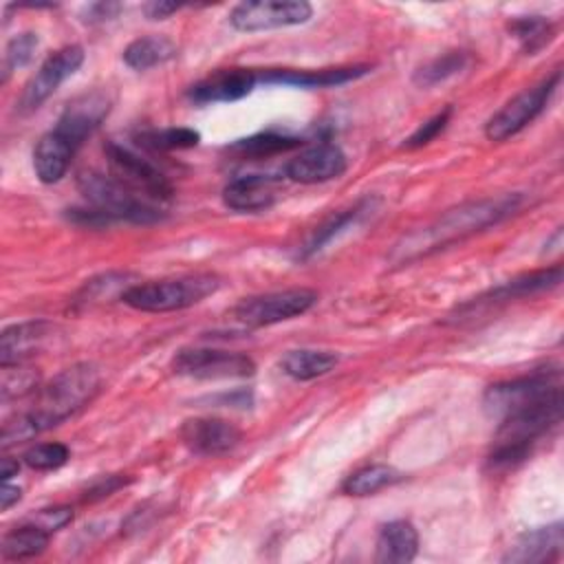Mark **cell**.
<instances>
[{"label":"cell","mask_w":564,"mask_h":564,"mask_svg":"<svg viewBox=\"0 0 564 564\" xmlns=\"http://www.w3.org/2000/svg\"><path fill=\"white\" fill-rule=\"evenodd\" d=\"M99 383V370L86 361L73 364L57 372L48 383L35 390V401L31 410L18 414L11 421H4L0 432L2 449L15 443H24L79 412L93 401Z\"/></svg>","instance_id":"obj_1"},{"label":"cell","mask_w":564,"mask_h":564,"mask_svg":"<svg viewBox=\"0 0 564 564\" xmlns=\"http://www.w3.org/2000/svg\"><path fill=\"white\" fill-rule=\"evenodd\" d=\"M522 203L520 194H502L496 198L469 200L454 209H447L427 227L403 236L399 245H394L392 260L394 262H410L421 256H427L436 249H443L452 242H458L476 231H482L509 214H513Z\"/></svg>","instance_id":"obj_2"},{"label":"cell","mask_w":564,"mask_h":564,"mask_svg":"<svg viewBox=\"0 0 564 564\" xmlns=\"http://www.w3.org/2000/svg\"><path fill=\"white\" fill-rule=\"evenodd\" d=\"M220 289L216 273H187L178 278H163L132 284L121 302L143 313H170L189 308Z\"/></svg>","instance_id":"obj_3"},{"label":"cell","mask_w":564,"mask_h":564,"mask_svg":"<svg viewBox=\"0 0 564 564\" xmlns=\"http://www.w3.org/2000/svg\"><path fill=\"white\" fill-rule=\"evenodd\" d=\"M77 187L88 200V207L97 209L110 223H134L150 225L163 218L161 209L150 205L145 198L128 189L115 176L101 174L97 170H84L77 174Z\"/></svg>","instance_id":"obj_4"},{"label":"cell","mask_w":564,"mask_h":564,"mask_svg":"<svg viewBox=\"0 0 564 564\" xmlns=\"http://www.w3.org/2000/svg\"><path fill=\"white\" fill-rule=\"evenodd\" d=\"M562 390L557 370H538L489 386L482 394V412L500 423Z\"/></svg>","instance_id":"obj_5"},{"label":"cell","mask_w":564,"mask_h":564,"mask_svg":"<svg viewBox=\"0 0 564 564\" xmlns=\"http://www.w3.org/2000/svg\"><path fill=\"white\" fill-rule=\"evenodd\" d=\"M317 302V293L313 289H284V291H271L262 295H251L240 300L231 308V317L249 328H262L278 322L293 319L297 315H304L313 304Z\"/></svg>","instance_id":"obj_6"},{"label":"cell","mask_w":564,"mask_h":564,"mask_svg":"<svg viewBox=\"0 0 564 564\" xmlns=\"http://www.w3.org/2000/svg\"><path fill=\"white\" fill-rule=\"evenodd\" d=\"M562 79V73L555 70L553 75H549L546 79H542L540 84L524 88L522 93H518L513 99H509L485 126V137L489 141H507L513 134H518L520 130H524L538 115H542V110L546 108L549 99L553 97V93L557 90Z\"/></svg>","instance_id":"obj_7"},{"label":"cell","mask_w":564,"mask_h":564,"mask_svg":"<svg viewBox=\"0 0 564 564\" xmlns=\"http://www.w3.org/2000/svg\"><path fill=\"white\" fill-rule=\"evenodd\" d=\"M172 372L189 379H245L256 372V364L245 352L183 348L172 359Z\"/></svg>","instance_id":"obj_8"},{"label":"cell","mask_w":564,"mask_h":564,"mask_svg":"<svg viewBox=\"0 0 564 564\" xmlns=\"http://www.w3.org/2000/svg\"><path fill=\"white\" fill-rule=\"evenodd\" d=\"M106 161L110 165L112 176L123 183L134 194H143L148 198L156 200H170L174 194L172 183L143 156L132 152L126 145H119L115 141H108L104 145Z\"/></svg>","instance_id":"obj_9"},{"label":"cell","mask_w":564,"mask_h":564,"mask_svg":"<svg viewBox=\"0 0 564 564\" xmlns=\"http://www.w3.org/2000/svg\"><path fill=\"white\" fill-rule=\"evenodd\" d=\"M313 7L304 0H253L240 2L229 13V24L236 31L253 33L308 22Z\"/></svg>","instance_id":"obj_10"},{"label":"cell","mask_w":564,"mask_h":564,"mask_svg":"<svg viewBox=\"0 0 564 564\" xmlns=\"http://www.w3.org/2000/svg\"><path fill=\"white\" fill-rule=\"evenodd\" d=\"M84 62V48L79 44H68L51 53L35 75L24 84V90L18 99V112L31 115L35 112L57 88L64 84Z\"/></svg>","instance_id":"obj_11"},{"label":"cell","mask_w":564,"mask_h":564,"mask_svg":"<svg viewBox=\"0 0 564 564\" xmlns=\"http://www.w3.org/2000/svg\"><path fill=\"white\" fill-rule=\"evenodd\" d=\"M181 438L185 447L198 456H223L238 447L242 434L234 423L225 419L198 416L187 419L181 425Z\"/></svg>","instance_id":"obj_12"},{"label":"cell","mask_w":564,"mask_h":564,"mask_svg":"<svg viewBox=\"0 0 564 564\" xmlns=\"http://www.w3.org/2000/svg\"><path fill=\"white\" fill-rule=\"evenodd\" d=\"M348 167L344 150L335 143H317L302 150L286 163V176L295 183L313 185L341 176Z\"/></svg>","instance_id":"obj_13"},{"label":"cell","mask_w":564,"mask_h":564,"mask_svg":"<svg viewBox=\"0 0 564 564\" xmlns=\"http://www.w3.org/2000/svg\"><path fill=\"white\" fill-rule=\"evenodd\" d=\"M258 84V73L249 68H227V70H216L209 77L196 82L189 90L187 97L189 101L198 106L207 104H229L247 97Z\"/></svg>","instance_id":"obj_14"},{"label":"cell","mask_w":564,"mask_h":564,"mask_svg":"<svg viewBox=\"0 0 564 564\" xmlns=\"http://www.w3.org/2000/svg\"><path fill=\"white\" fill-rule=\"evenodd\" d=\"M110 112V97L101 90H90L70 99L59 115L55 128L79 145L90 137Z\"/></svg>","instance_id":"obj_15"},{"label":"cell","mask_w":564,"mask_h":564,"mask_svg":"<svg viewBox=\"0 0 564 564\" xmlns=\"http://www.w3.org/2000/svg\"><path fill=\"white\" fill-rule=\"evenodd\" d=\"M370 73V66H339V68H319V70H293V68H275L258 73V84H275V86H295V88H330L355 82Z\"/></svg>","instance_id":"obj_16"},{"label":"cell","mask_w":564,"mask_h":564,"mask_svg":"<svg viewBox=\"0 0 564 564\" xmlns=\"http://www.w3.org/2000/svg\"><path fill=\"white\" fill-rule=\"evenodd\" d=\"M77 148H79V143L73 141L70 137H66L64 132H59L57 128H51L48 132H44L33 148L35 176L46 185L62 181Z\"/></svg>","instance_id":"obj_17"},{"label":"cell","mask_w":564,"mask_h":564,"mask_svg":"<svg viewBox=\"0 0 564 564\" xmlns=\"http://www.w3.org/2000/svg\"><path fill=\"white\" fill-rule=\"evenodd\" d=\"M53 330L55 326L44 319H31L7 326L0 335V366L26 361L31 355L46 346Z\"/></svg>","instance_id":"obj_18"},{"label":"cell","mask_w":564,"mask_h":564,"mask_svg":"<svg viewBox=\"0 0 564 564\" xmlns=\"http://www.w3.org/2000/svg\"><path fill=\"white\" fill-rule=\"evenodd\" d=\"M564 549V527L562 522H553L546 527H538L531 531H524L513 546H509L505 562H518V564H538V562H555L560 560Z\"/></svg>","instance_id":"obj_19"},{"label":"cell","mask_w":564,"mask_h":564,"mask_svg":"<svg viewBox=\"0 0 564 564\" xmlns=\"http://www.w3.org/2000/svg\"><path fill=\"white\" fill-rule=\"evenodd\" d=\"M278 178L267 174H249L229 181L223 187V203L234 212H260L275 203Z\"/></svg>","instance_id":"obj_20"},{"label":"cell","mask_w":564,"mask_h":564,"mask_svg":"<svg viewBox=\"0 0 564 564\" xmlns=\"http://www.w3.org/2000/svg\"><path fill=\"white\" fill-rule=\"evenodd\" d=\"M564 275L562 264H553L540 271H531V273H522L516 275L513 280L502 282L500 286L487 291L485 295H480L476 302L469 304H496V302H509V300H518V297H529V295H538L544 291H551L555 286H560Z\"/></svg>","instance_id":"obj_21"},{"label":"cell","mask_w":564,"mask_h":564,"mask_svg":"<svg viewBox=\"0 0 564 564\" xmlns=\"http://www.w3.org/2000/svg\"><path fill=\"white\" fill-rule=\"evenodd\" d=\"M419 533L408 520H390L381 524L377 533V553L379 564H405L416 557Z\"/></svg>","instance_id":"obj_22"},{"label":"cell","mask_w":564,"mask_h":564,"mask_svg":"<svg viewBox=\"0 0 564 564\" xmlns=\"http://www.w3.org/2000/svg\"><path fill=\"white\" fill-rule=\"evenodd\" d=\"M339 364V357L330 350L315 348H295L286 350L280 359V368L295 381H311L328 375Z\"/></svg>","instance_id":"obj_23"},{"label":"cell","mask_w":564,"mask_h":564,"mask_svg":"<svg viewBox=\"0 0 564 564\" xmlns=\"http://www.w3.org/2000/svg\"><path fill=\"white\" fill-rule=\"evenodd\" d=\"M176 55V44L163 35H145L132 40L123 48V62L134 70H148L170 62Z\"/></svg>","instance_id":"obj_24"},{"label":"cell","mask_w":564,"mask_h":564,"mask_svg":"<svg viewBox=\"0 0 564 564\" xmlns=\"http://www.w3.org/2000/svg\"><path fill=\"white\" fill-rule=\"evenodd\" d=\"M48 540H51V531L29 520L26 524L11 529L2 538L0 551L4 560H26V557L40 555L48 546Z\"/></svg>","instance_id":"obj_25"},{"label":"cell","mask_w":564,"mask_h":564,"mask_svg":"<svg viewBox=\"0 0 564 564\" xmlns=\"http://www.w3.org/2000/svg\"><path fill=\"white\" fill-rule=\"evenodd\" d=\"M130 278H132L130 273L110 271V273H101L97 278L86 280L84 286L73 297V308H86L93 304H101L104 300H110L117 295L121 300V295L132 286Z\"/></svg>","instance_id":"obj_26"},{"label":"cell","mask_w":564,"mask_h":564,"mask_svg":"<svg viewBox=\"0 0 564 564\" xmlns=\"http://www.w3.org/2000/svg\"><path fill=\"white\" fill-rule=\"evenodd\" d=\"M304 143L302 137H291V134H280V132H258L247 139H238L236 143L229 145V150L238 156H251V159H267L275 156L289 150H295Z\"/></svg>","instance_id":"obj_27"},{"label":"cell","mask_w":564,"mask_h":564,"mask_svg":"<svg viewBox=\"0 0 564 564\" xmlns=\"http://www.w3.org/2000/svg\"><path fill=\"white\" fill-rule=\"evenodd\" d=\"M471 57L467 51H447L434 59H430L427 64L419 66L412 75V82L419 88H432L454 75H458L460 70H465L469 66Z\"/></svg>","instance_id":"obj_28"},{"label":"cell","mask_w":564,"mask_h":564,"mask_svg":"<svg viewBox=\"0 0 564 564\" xmlns=\"http://www.w3.org/2000/svg\"><path fill=\"white\" fill-rule=\"evenodd\" d=\"M399 480H401V474L394 467L375 463V465H366V467L352 471L341 482V491L348 496H370V494H377Z\"/></svg>","instance_id":"obj_29"},{"label":"cell","mask_w":564,"mask_h":564,"mask_svg":"<svg viewBox=\"0 0 564 564\" xmlns=\"http://www.w3.org/2000/svg\"><path fill=\"white\" fill-rule=\"evenodd\" d=\"M509 33L520 42L527 55H533L553 40L555 26L542 15H524L509 22Z\"/></svg>","instance_id":"obj_30"},{"label":"cell","mask_w":564,"mask_h":564,"mask_svg":"<svg viewBox=\"0 0 564 564\" xmlns=\"http://www.w3.org/2000/svg\"><path fill=\"white\" fill-rule=\"evenodd\" d=\"M361 212H364V203H359V205H355V207H350V209H344V212L330 216V218H328L326 223H322V225L313 231V236L306 240V245H304L302 251H300V258L306 260V258L319 253L333 238H337L344 229H348V227L361 216Z\"/></svg>","instance_id":"obj_31"},{"label":"cell","mask_w":564,"mask_h":564,"mask_svg":"<svg viewBox=\"0 0 564 564\" xmlns=\"http://www.w3.org/2000/svg\"><path fill=\"white\" fill-rule=\"evenodd\" d=\"M137 141L154 152L167 150H187L198 145L200 134L192 128H161V130H143L137 134Z\"/></svg>","instance_id":"obj_32"},{"label":"cell","mask_w":564,"mask_h":564,"mask_svg":"<svg viewBox=\"0 0 564 564\" xmlns=\"http://www.w3.org/2000/svg\"><path fill=\"white\" fill-rule=\"evenodd\" d=\"M40 388V372L33 366L22 364H11L2 366V379H0V394L2 401L20 399Z\"/></svg>","instance_id":"obj_33"},{"label":"cell","mask_w":564,"mask_h":564,"mask_svg":"<svg viewBox=\"0 0 564 564\" xmlns=\"http://www.w3.org/2000/svg\"><path fill=\"white\" fill-rule=\"evenodd\" d=\"M37 42H40L37 33H31V31H24L7 42L4 57H2V77H0L2 84H7V79L13 70H18L31 62V57L37 48Z\"/></svg>","instance_id":"obj_34"},{"label":"cell","mask_w":564,"mask_h":564,"mask_svg":"<svg viewBox=\"0 0 564 564\" xmlns=\"http://www.w3.org/2000/svg\"><path fill=\"white\" fill-rule=\"evenodd\" d=\"M68 458H70V449L64 443H40L24 452V463L37 471L57 469Z\"/></svg>","instance_id":"obj_35"},{"label":"cell","mask_w":564,"mask_h":564,"mask_svg":"<svg viewBox=\"0 0 564 564\" xmlns=\"http://www.w3.org/2000/svg\"><path fill=\"white\" fill-rule=\"evenodd\" d=\"M449 117H452V106L443 108L441 112H436L434 117H430L425 123H421L405 141H403V150H416V148H423L427 145L430 141H434L443 130L445 126L449 123Z\"/></svg>","instance_id":"obj_36"},{"label":"cell","mask_w":564,"mask_h":564,"mask_svg":"<svg viewBox=\"0 0 564 564\" xmlns=\"http://www.w3.org/2000/svg\"><path fill=\"white\" fill-rule=\"evenodd\" d=\"M73 520V509L70 507H51V509H40L31 522L44 527L46 531H57L62 527H66Z\"/></svg>","instance_id":"obj_37"},{"label":"cell","mask_w":564,"mask_h":564,"mask_svg":"<svg viewBox=\"0 0 564 564\" xmlns=\"http://www.w3.org/2000/svg\"><path fill=\"white\" fill-rule=\"evenodd\" d=\"M119 11H121V4H119V2H90V4L84 7L82 20H84L86 24H99V22L112 20Z\"/></svg>","instance_id":"obj_38"},{"label":"cell","mask_w":564,"mask_h":564,"mask_svg":"<svg viewBox=\"0 0 564 564\" xmlns=\"http://www.w3.org/2000/svg\"><path fill=\"white\" fill-rule=\"evenodd\" d=\"M128 480L121 478V476H106L101 480H97L86 494H84V500H97V498H104V496H110L112 491H117L119 487H123Z\"/></svg>","instance_id":"obj_39"},{"label":"cell","mask_w":564,"mask_h":564,"mask_svg":"<svg viewBox=\"0 0 564 564\" xmlns=\"http://www.w3.org/2000/svg\"><path fill=\"white\" fill-rule=\"evenodd\" d=\"M178 9H181L178 2H163V0H152V2L143 4V13L150 20H165L172 13H176Z\"/></svg>","instance_id":"obj_40"},{"label":"cell","mask_w":564,"mask_h":564,"mask_svg":"<svg viewBox=\"0 0 564 564\" xmlns=\"http://www.w3.org/2000/svg\"><path fill=\"white\" fill-rule=\"evenodd\" d=\"M20 498H22V489L15 487V485L4 482L2 489H0V509H2V511L11 509Z\"/></svg>","instance_id":"obj_41"},{"label":"cell","mask_w":564,"mask_h":564,"mask_svg":"<svg viewBox=\"0 0 564 564\" xmlns=\"http://www.w3.org/2000/svg\"><path fill=\"white\" fill-rule=\"evenodd\" d=\"M18 471H20V463H18V460H13V458H9V456H4V458L0 460V478H2L4 482H9L13 476H18Z\"/></svg>","instance_id":"obj_42"}]
</instances>
